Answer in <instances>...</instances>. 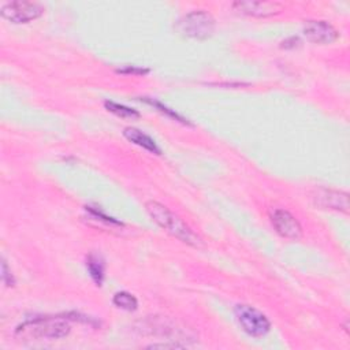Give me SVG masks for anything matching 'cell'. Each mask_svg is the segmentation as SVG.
I'll list each match as a JSON object with an SVG mask.
<instances>
[{
  "label": "cell",
  "instance_id": "obj_1",
  "mask_svg": "<svg viewBox=\"0 0 350 350\" xmlns=\"http://www.w3.org/2000/svg\"><path fill=\"white\" fill-rule=\"evenodd\" d=\"M145 209L149 213V216L153 219V221L161 227L165 232L171 234L172 237L178 238L186 245H190L193 247H202V239L172 211H170L165 205L157 202V201H148L145 204Z\"/></svg>",
  "mask_w": 350,
  "mask_h": 350
},
{
  "label": "cell",
  "instance_id": "obj_2",
  "mask_svg": "<svg viewBox=\"0 0 350 350\" xmlns=\"http://www.w3.org/2000/svg\"><path fill=\"white\" fill-rule=\"evenodd\" d=\"M71 327L64 317H37L18 325L15 336L23 340L59 339L67 336Z\"/></svg>",
  "mask_w": 350,
  "mask_h": 350
},
{
  "label": "cell",
  "instance_id": "obj_3",
  "mask_svg": "<svg viewBox=\"0 0 350 350\" xmlns=\"http://www.w3.org/2000/svg\"><path fill=\"white\" fill-rule=\"evenodd\" d=\"M216 27L215 18L204 10H194L183 15L176 23L175 30L183 37L206 40L209 38Z\"/></svg>",
  "mask_w": 350,
  "mask_h": 350
},
{
  "label": "cell",
  "instance_id": "obj_4",
  "mask_svg": "<svg viewBox=\"0 0 350 350\" xmlns=\"http://www.w3.org/2000/svg\"><path fill=\"white\" fill-rule=\"evenodd\" d=\"M234 313L241 328L253 338L265 336L271 329L268 317L250 305H237Z\"/></svg>",
  "mask_w": 350,
  "mask_h": 350
},
{
  "label": "cell",
  "instance_id": "obj_5",
  "mask_svg": "<svg viewBox=\"0 0 350 350\" xmlns=\"http://www.w3.org/2000/svg\"><path fill=\"white\" fill-rule=\"evenodd\" d=\"M44 12L42 4L37 1H10L1 5L0 14L12 23H27L40 18Z\"/></svg>",
  "mask_w": 350,
  "mask_h": 350
},
{
  "label": "cell",
  "instance_id": "obj_6",
  "mask_svg": "<svg viewBox=\"0 0 350 350\" xmlns=\"http://www.w3.org/2000/svg\"><path fill=\"white\" fill-rule=\"evenodd\" d=\"M234 11L239 14L265 18L272 16L283 11V4L279 1H267V0H238L231 4Z\"/></svg>",
  "mask_w": 350,
  "mask_h": 350
},
{
  "label": "cell",
  "instance_id": "obj_7",
  "mask_svg": "<svg viewBox=\"0 0 350 350\" xmlns=\"http://www.w3.org/2000/svg\"><path fill=\"white\" fill-rule=\"evenodd\" d=\"M271 223L276 232L287 239H299L302 237V227L299 221L286 209H273L271 213Z\"/></svg>",
  "mask_w": 350,
  "mask_h": 350
},
{
  "label": "cell",
  "instance_id": "obj_8",
  "mask_svg": "<svg viewBox=\"0 0 350 350\" xmlns=\"http://www.w3.org/2000/svg\"><path fill=\"white\" fill-rule=\"evenodd\" d=\"M313 201L323 209L349 212V194L334 189H317L313 194Z\"/></svg>",
  "mask_w": 350,
  "mask_h": 350
},
{
  "label": "cell",
  "instance_id": "obj_9",
  "mask_svg": "<svg viewBox=\"0 0 350 350\" xmlns=\"http://www.w3.org/2000/svg\"><path fill=\"white\" fill-rule=\"evenodd\" d=\"M302 31L306 40L314 44H331L339 37L338 30L327 21H308Z\"/></svg>",
  "mask_w": 350,
  "mask_h": 350
},
{
  "label": "cell",
  "instance_id": "obj_10",
  "mask_svg": "<svg viewBox=\"0 0 350 350\" xmlns=\"http://www.w3.org/2000/svg\"><path fill=\"white\" fill-rule=\"evenodd\" d=\"M123 135L133 144L144 148L145 150L154 153V154H160L161 150L157 146V144L154 142L153 138H150L148 134H145L144 131L135 129V127H126L123 131Z\"/></svg>",
  "mask_w": 350,
  "mask_h": 350
},
{
  "label": "cell",
  "instance_id": "obj_11",
  "mask_svg": "<svg viewBox=\"0 0 350 350\" xmlns=\"http://www.w3.org/2000/svg\"><path fill=\"white\" fill-rule=\"evenodd\" d=\"M86 268H88L89 275L93 279V282L97 286H101V283L104 280V268H105L103 258L97 254H90L86 260Z\"/></svg>",
  "mask_w": 350,
  "mask_h": 350
},
{
  "label": "cell",
  "instance_id": "obj_12",
  "mask_svg": "<svg viewBox=\"0 0 350 350\" xmlns=\"http://www.w3.org/2000/svg\"><path fill=\"white\" fill-rule=\"evenodd\" d=\"M112 302H113L115 306H118V308H120L123 310H127V312H133L138 306L137 298L133 294L127 293V291H118L113 295Z\"/></svg>",
  "mask_w": 350,
  "mask_h": 350
},
{
  "label": "cell",
  "instance_id": "obj_13",
  "mask_svg": "<svg viewBox=\"0 0 350 350\" xmlns=\"http://www.w3.org/2000/svg\"><path fill=\"white\" fill-rule=\"evenodd\" d=\"M105 108L115 113L116 116H120V118H127V119H135V118H139V112L133 109V108H129L123 104H119V103H115V101H105L104 103Z\"/></svg>",
  "mask_w": 350,
  "mask_h": 350
},
{
  "label": "cell",
  "instance_id": "obj_14",
  "mask_svg": "<svg viewBox=\"0 0 350 350\" xmlns=\"http://www.w3.org/2000/svg\"><path fill=\"white\" fill-rule=\"evenodd\" d=\"M1 279H3L4 284H5V286H8V287H10V286H14V283H15L14 276H12L11 271L8 269L5 260H3V261H1Z\"/></svg>",
  "mask_w": 350,
  "mask_h": 350
},
{
  "label": "cell",
  "instance_id": "obj_15",
  "mask_svg": "<svg viewBox=\"0 0 350 350\" xmlns=\"http://www.w3.org/2000/svg\"><path fill=\"white\" fill-rule=\"evenodd\" d=\"M146 103H149V104H152V105H154V107H157L163 113H167V115H170V116H172L174 119H178L179 122H182V123H187V122H185V119L183 118H180L176 112H174V111H171V109H168L167 107H164V105H161L160 103H157V101H152V100H146Z\"/></svg>",
  "mask_w": 350,
  "mask_h": 350
},
{
  "label": "cell",
  "instance_id": "obj_16",
  "mask_svg": "<svg viewBox=\"0 0 350 350\" xmlns=\"http://www.w3.org/2000/svg\"><path fill=\"white\" fill-rule=\"evenodd\" d=\"M148 71H149L148 68H137V67H130V66L116 70V72H120V74H146Z\"/></svg>",
  "mask_w": 350,
  "mask_h": 350
}]
</instances>
